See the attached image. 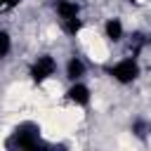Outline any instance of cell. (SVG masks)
<instances>
[{"label": "cell", "mask_w": 151, "mask_h": 151, "mask_svg": "<svg viewBox=\"0 0 151 151\" xmlns=\"http://www.w3.org/2000/svg\"><path fill=\"white\" fill-rule=\"evenodd\" d=\"M83 50V57L90 61V64H97V66H104L109 59H111V45L104 40V35L94 28V26H87L83 24L80 31L73 35Z\"/></svg>", "instance_id": "1"}, {"label": "cell", "mask_w": 151, "mask_h": 151, "mask_svg": "<svg viewBox=\"0 0 151 151\" xmlns=\"http://www.w3.org/2000/svg\"><path fill=\"white\" fill-rule=\"evenodd\" d=\"M104 71H106V76H109L116 85L127 87V85H134V83L142 78L144 66H142V59H137V57H132V54H123V57H118V59L111 57V59L104 64Z\"/></svg>", "instance_id": "2"}, {"label": "cell", "mask_w": 151, "mask_h": 151, "mask_svg": "<svg viewBox=\"0 0 151 151\" xmlns=\"http://www.w3.org/2000/svg\"><path fill=\"white\" fill-rule=\"evenodd\" d=\"M83 7H80V0H57L54 2V17H57V24L59 28L66 33V35H76L80 31V26L85 24L83 21Z\"/></svg>", "instance_id": "3"}, {"label": "cell", "mask_w": 151, "mask_h": 151, "mask_svg": "<svg viewBox=\"0 0 151 151\" xmlns=\"http://www.w3.org/2000/svg\"><path fill=\"white\" fill-rule=\"evenodd\" d=\"M40 137H42V125L40 123H35V120H21L9 132L5 146H12V149H33V146L40 144Z\"/></svg>", "instance_id": "4"}, {"label": "cell", "mask_w": 151, "mask_h": 151, "mask_svg": "<svg viewBox=\"0 0 151 151\" xmlns=\"http://www.w3.org/2000/svg\"><path fill=\"white\" fill-rule=\"evenodd\" d=\"M57 76H59V61L54 54H38L28 66V78L35 87H40L42 83H47Z\"/></svg>", "instance_id": "5"}, {"label": "cell", "mask_w": 151, "mask_h": 151, "mask_svg": "<svg viewBox=\"0 0 151 151\" xmlns=\"http://www.w3.org/2000/svg\"><path fill=\"white\" fill-rule=\"evenodd\" d=\"M61 97L66 99L68 106H73V109L80 111V109H87V106L92 104V87H90L85 80H73V83H68V85L64 87Z\"/></svg>", "instance_id": "6"}, {"label": "cell", "mask_w": 151, "mask_h": 151, "mask_svg": "<svg viewBox=\"0 0 151 151\" xmlns=\"http://www.w3.org/2000/svg\"><path fill=\"white\" fill-rule=\"evenodd\" d=\"M99 33L104 35V40H106L109 45H120V42H125V38H127V26H125L123 17H109V19L101 24Z\"/></svg>", "instance_id": "7"}, {"label": "cell", "mask_w": 151, "mask_h": 151, "mask_svg": "<svg viewBox=\"0 0 151 151\" xmlns=\"http://www.w3.org/2000/svg\"><path fill=\"white\" fill-rule=\"evenodd\" d=\"M66 83H73V80H85L87 76V59L83 54H71L66 61H64V68H61Z\"/></svg>", "instance_id": "8"}, {"label": "cell", "mask_w": 151, "mask_h": 151, "mask_svg": "<svg viewBox=\"0 0 151 151\" xmlns=\"http://www.w3.org/2000/svg\"><path fill=\"white\" fill-rule=\"evenodd\" d=\"M14 50V40H12V33L7 28H0V61L5 57H9Z\"/></svg>", "instance_id": "9"}, {"label": "cell", "mask_w": 151, "mask_h": 151, "mask_svg": "<svg viewBox=\"0 0 151 151\" xmlns=\"http://www.w3.org/2000/svg\"><path fill=\"white\" fill-rule=\"evenodd\" d=\"M21 5V0H0V12H12Z\"/></svg>", "instance_id": "10"}, {"label": "cell", "mask_w": 151, "mask_h": 151, "mask_svg": "<svg viewBox=\"0 0 151 151\" xmlns=\"http://www.w3.org/2000/svg\"><path fill=\"white\" fill-rule=\"evenodd\" d=\"M127 2H130L132 7H146V5H149V0H127Z\"/></svg>", "instance_id": "11"}]
</instances>
